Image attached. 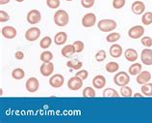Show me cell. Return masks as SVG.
Wrapping results in <instances>:
<instances>
[{"mask_svg": "<svg viewBox=\"0 0 152 123\" xmlns=\"http://www.w3.org/2000/svg\"><path fill=\"white\" fill-rule=\"evenodd\" d=\"M54 23L59 27H65L69 24V13L66 10L59 9L58 11L55 12L54 17H53Z\"/></svg>", "mask_w": 152, "mask_h": 123, "instance_id": "cell-1", "label": "cell"}, {"mask_svg": "<svg viewBox=\"0 0 152 123\" xmlns=\"http://www.w3.org/2000/svg\"><path fill=\"white\" fill-rule=\"evenodd\" d=\"M97 27L101 32H112L118 27V23L112 19H104L97 22Z\"/></svg>", "mask_w": 152, "mask_h": 123, "instance_id": "cell-2", "label": "cell"}, {"mask_svg": "<svg viewBox=\"0 0 152 123\" xmlns=\"http://www.w3.org/2000/svg\"><path fill=\"white\" fill-rule=\"evenodd\" d=\"M114 82L115 85H118L119 87L128 85L130 82V75L124 72V71L118 72L115 74V76L114 77Z\"/></svg>", "mask_w": 152, "mask_h": 123, "instance_id": "cell-3", "label": "cell"}, {"mask_svg": "<svg viewBox=\"0 0 152 123\" xmlns=\"http://www.w3.org/2000/svg\"><path fill=\"white\" fill-rule=\"evenodd\" d=\"M41 34H42V31L39 28H38V27H31V28H28L26 30L24 36L27 41L35 42L41 37Z\"/></svg>", "mask_w": 152, "mask_h": 123, "instance_id": "cell-4", "label": "cell"}, {"mask_svg": "<svg viewBox=\"0 0 152 123\" xmlns=\"http://www.w3.org/2000/svg\"><path fill=\"white\" fill-rule=\"evenodd\" d=\"M26 19H27L28 23H30V24H32V25L37 24V23H39L42 21L41 12H39V10H36V9L29 11L27 16H26Z\"/></svg>", "mask_w": 152, "mask_h": 123, "instance_id": "cell-5", "label": "cell"}, {"mask_svg": "<svg viewBox=\"0 0 152 123\" xmlns=\"http://www.w3.org/2000/svg\"><path fill=\"white\" fill-rule=\"evenodd\" d=\"M128 36L131 39H141L142 36H145V28L142 25L132 26L128 30Z\"/></svg>", "mask_w": 152, "mask_h": 123, "instance_id": "cell-6", "label": "cell"}, {"mask_svg": "<svg viewBox=\"0 0 152 123\" xmlns=\"http://www.w3.org/2000/svg\"><path fill=\"white\" fill-rule=\"evenodd\" d=\"M82 25L86 28H90L96 24V16L94 13H87L82 18Z\"/></svg>", "mask_w": 152, "mask_h": 123, "instance_id": "cell-7", "label": "cell"}, {"mask_svg": "<svg viewBox=\"0 0 152 123\" xmlns=\"http://www.w3.org/2000/svg\"><path fill=\"white\" fill-rule=\"evenodd\" d=\"M82 86H83V80L78 76H76V75L67 81V87L72 91H78L79 89L82 88Z\"/></svg>", "mask_w": 152, "mask_h": 123, "instance_id": "cell-8", "label": "cell"}, {"mask_svg": "<svg viewBox=\"0 0 152 123\" xmlns=\"http://www.w3.org/2000/svg\"><path fill=\"white\" fill-rule=\"evenodd\" d=\"M25 87L29 93H36L39 88V82L37 78L31 77L26 81Z\"/></svg>", "mask_w": 152, "mask_h": 123, "instance_id": "cell-9", "label": "cell"}, {"mask_svg": "<svg viewBox=\"0 0 152 123\" xmlns=\"http://www.w3.org/2000/svg\"><path fill=\"white\" fill-rule=\"evenodd\" d=\"M54 64L51 61L42 62V64L39 67V72L43 77H51L54 72Z\"/></svg>", "mask_w": 152, "mask_h": 123, "instance_id": "cell-10", "label": "cell"}, {"mask_svg": "<svg viewBox=\"0 0 152 123\" xmlns=\"http://www.w3.org/2000/svg\"><path fill=\"white\" fill-rule=\"evenodd\" d=\"M65 83V78L61 74H55L49 79V84L53 88H60Z\"/></svg>", "mask_w": 152, "mask_h": 123, "instance_id": "cell-11", "label": "cell"}, {"mask_svg": "<svg viewBox=\"0 0 152 123\" xmlns=\"http://www.w3.org/2000/svg\"><path fill=\"white\" fill-rule=\"evenodd\" d=\"M141 60L142 62V64H145L146 66L152 65V50L150 47H145V50H142Z\"/></svg>", "mask_w": 152, "mask_h": 123, "instance_id": "cell-12", "label": "cell"}, {"mask_svg": "<svg viewBox=\"0 0 152 123\" xmlns=\"http://www.w3.org/2000/svg\"><path fill=\"white\" fill-rule=\"evenodd\" d=\"M1 34L5 39H14L17 37L18 31L12 25H6L1 29Z\"/></svg>", "mask_w": 152, "mask_h": 123, "instance_id": "cell-13", "label": "cell"}, {"mask_svg": "<svg viewBox=\"0 0 152 123\" xmlns=\"http://www.w3.org/2000/svg\"><path fill=\"white\" fill-rule=\"evenodd\" d=\"M131 10L133 12V14L137 15V16L142 15L145 11V4L142 1H141V0H137V1L132 3Z\"/></svg>", "mask_w": 152, "mask_h": 123, "instance_id": "cell-14", "label": "cell"}, {"mask_svg": "<svg viewBox=\"0 0 152 123\" xmlns=\"http://www.w3.org/2000/svg\"><path fill=\"white\" fill-rule=\"evenodd\" d=\"M151 80V73L149 72V71H142L141 73H140L137 78H136V82H137L138 84H145V83L149 82Z\"/></svg>", "mask_w": 152, "mask_h": 123, "instance_id": "cell-15", "label": "cell"}, {"mask_svg": "<svg viewBox=\"0 0 152 123\" xmlns=\"http://www.w3.org/2000/svg\"><path fill=\"white\" fill-rule=\"evenodd\" d=\"M109 53L113 58H119L123 54V49L118 44H113L109 49Z\"/></svg>", "mask_w": 152, "mask_h": 123, "instance_id": "cell-16", "label": "cell"}, {"mask_svg": "<svg viewBox=\"0 0 152 123\" xmlns=\"http://www.w3.org/2000/svg\"><path fill=\"white\" fill-rule=\"evenodd\" d=\"M106 78L102 75H97L93 79V85L95 89H102L106 85Z\"/></svg>", "mask_w": 152, "mask_h": 123, "instance_id": "cell-17", "label": "cell"}, {"mask_svg": "<svg viewBox=\"0 0 152 123\" xmlns=\"http://www.w3.org/2000/svg\"><path fill=\"white\" fill-rule=\"evenodd\" d=\"M67 41V34L65 31H60V32L56 33L54 36V43L57 46H63L65 45Z\"/></svg>", "mask_w": 152, "mask_h": 123, "instance_id": "cell-18", "label": "cell"}, {"mask_svg": "<svg viewBox=\"0 0 152 123\" xmlns=\"http://www.w3.org/2000/svg\"><path fill=\"white\" fill-rule=\"evenodd\" d=\"M123 54H124V57L128 62H136L138 57H139V54L137 53V50L132 49V47L127 49Z\"/></svg>", "mask_w": 152, "mask_h": 123, "instance_id": "cell-19", "label": "cell"}, {"mask_svg": "<svg viewBox=\"0 0 152 123\" xmlns=\"http://www.w3.org/2000/svg\"><path fill=\"white\" fill-rule=\"evenodd\" d=\"M75 53H76V50H75V47L73 46V44L65 46L61 50V54L66 58H70Z\"/></svg>", "mask_w": 152, "mask_h": 123, "instance_id": "cell-20", "label": "cell"}, {"mask_svg": "<svg viewBox=\"0 0 152 123\" xmlns=\"http://www.w3.org/2000/svg\"><path fill=\"white\" fill-rule=\"evenodd\" d=\"M142 71V63H138V62H134L129 68H128V74L130 76H136L137 77L138 75Z\"/></svg>", "mask_w": 152, "mask_h": 123, "instance_id": "cell-21", "label": "cell"}, {"mask_svg": "<svg viewBox=\"0 0 152 123\" xmlns=\"http://www.w3.org/2000/svg\"><path fill=\"white\" fill-rule=\"evenodd\" d=\"M105 70L110 74L117 73L118 71L119 70V64L118 62H115V61L108 62L107 64L105 65Z\"/></svg>", "mask_w": 152, "mask_h": 123, "instance_id": "cell-22", "label": "cell"}, {"mask_svg": "<svg viewBox=\"0 0 152 123\" xmlns=\"http://www.w3.org/2000/svg\"><path fill=\"white\" fill-rule=\"evenodd\" d=\"M25 77V72L22 68H15L12 72V78L15 81H20Z\"/></svg>", "mask_w": 152, "mask_h": 123, "instance_id": "cell-23", "label": "cell"}, {"mask_svg": "<svg viewBox=\"0 0 152 123\" xmlns=\"http://www.w3.org/2000/svg\"><path fill=\"white\" fill-rule=\"evenodd\" d=\"M102 96L103 97H110V98H118L121 96V94L115 89L114 88H111V87H108V88H105L103 90V93H102Z\"/></svg>", "mask_w": 152, "mask_h": 123, "instance_id": "cell-24", "label": "cell"}, {"mask_svg": "<svg viewBox=\"0 0 152 123\" xmlns=\"http://www.w3.org/2000/svg\"><path fill=\"white\" fill-rule=\"evenodd\" d=\"M82 96L84 98H94L95 96H96V92H95V89L94 88V87L87 86L83 89Z\"/></svg>", "mask_w": 152, "mask_h": 123, "instance_id": "cell-25", "label": "cell"}, {"mask_svg": "<svg viewBox=\"0 0 152 123\" xmlns=\"http://www.w3.org/2000/svg\"><path fill=\"white\" fill-rule=\"evenodd\" d=\"M83 66V62H81L79 59H72V60H69V62H66V67H69L70 69L73 70H80L82 69Z\"/></svg>", "mask_w": 152, "mask_h": 123, "instance_id": "cell-26", "label": "cell"}, {"mask_svg": "<svg viewBox=\"0 0 152 123\" xmlns=\"http://www.w3.org/2000/svg\"><path fill=\"white\" fill-rule=\"evenodd\" d=\"M141 91L143 96L152 97V82H147L145 84H142L141 87Z\"/></svg>", "mask_w": 152, "mask_h": 123, "instance_id": "cell-27", "label": "cell"}, {"mask_svg": "<svg viewBox=\"0 0 152 123\" xmlns=\"http://www.w3.org/2000/svg\"><path fill=\"white\" fill-rule=\"evenodd\" d=\"M53 57H54L53 53H52L51 51H49V50H45L43 53H41V55H39V59H41L42 62H49V61H52Z\"/></svg>", "mask_w": 152, "mask_h": 123, "instance_id": "cell-28", "label": "cell"}, {"mask_svg": "<svg viewBox=\"0 0 152 123\" xmlns=\"http://www.w3.org/2000/svg\"><path fill=\"white\" fill-rule=\"evenodd\" d=\"M121 35L119 34L118 32H110L109 34L107 35V37H106V41L108 43H115V42H118L119 39H121Z\"/></svg>", "mask_w": 152, "mask_h": 123, "instance_id": "cell-29", "label": "cell"}, {"mask_svg": "<svg viewBox=\"0 0 152 123\" xmlns=\"http://www.w3.org/2000/svg\"><path fill=\"white\" fill-rule=\"evenodd\" d=\"M133 90H132L131 87H129L128 85H124V86H121V95L122 97H125V98H130L133 96Z\"/></svg>", "mask_w": 152, "mask_h": 123, "instance_id": "cell-30", "label": "cell"}, {"mask_svg": "<svg viewBox=\"0 0 152 123\" xmlns=\"http://www.w3.org/2000/svg\"><path fill=\"white\" fill-rule=\"evenodd\" d=\"M52 44V39L49 36H45L41 41H39V47L43 50H47L51 46Z\"/></svg>", "mask_w": 152, "mask_h": 123, "instance_id": "cell-31", "label": "cell"}, {"mask_svg": "<svg viewBox=\"0 0 152 123\" xmlns=\"http://www.w3.org/2000/svg\"><path fill=\"white\" fill-rule=\"evenodd\" d=\"M142 22L143 25H150L152 23V12H145L142 14Z\"/></svg>", "mask_w": 152, "mask_h": 123, "instance_id": "cell-32", "label": "cell"}, {"mask_svg": "<svg viewBox=\"0 0 152 123\" xmlns=\"http://www.w3.org/2000/svg\"><path fill=\"white\" fill-rule=\"evenodd\" d=\"M95 60H96L97 62H103L105 59L107 58V53H106V51L104 50H98L96 53H95Z\"/></svg>", "mask_w": 152, "mask_h": 123, "instance_id": "cell-33", "label": "cell"}, {"mask_svg": "<svg viewBox=\"0 0 152 123\" xmlns=\"http://www.w3.org/2000/svg\"><path fill=\"white\" fill-rule=\"evenodd\" d=\"M46 5L50 9H58L61 5L60 0H46Z\"/></svg>", "mask_w": 152, "mask_h": 123, "instance_id": "cell-34", "label": "cell"}, {"mask_svg": "<svg viewBox=\"0 0 152 123\" xmlns=\"http://www.w3.org/2000/svg\"><path fill=\"white\" fill-rule=\"evenodd\" d=\"M126 0H113V8L115 10L122 9L125 6Z\"/></svg>", "mask_w": 152, "mask_h": 123, "instance_id": "cell-35", "label": "cell"}, {"mask_svg": "<svg viewBox=\"0 0 152 123\" xmlns=\"http://www.w3.org/2000/svg\"><path fill=\"white\" fill-rule=\"evenodd\" d=\"M73 46H74L75 50L77 53H81L84 50V49H85V45H84V43L82 41H79V40L73 42Z\"/></svg>", "mask_w": 152, "mask_h": 123, "instance_id": "cell-36", "label": "cell"}, {"mask_svg": "<svg viewBox=\"0 0 152 123\" xmlns=\"http://www.w3.org/2000/svg\"><path fill=\"white\" fill-rule=\"evenodd\" d=\"M141 43L145 47H152V38L149 36H142L141 38Z\"/></svg>", "mask_w": 152, "mask_h": 123, "instance_id": "cell-37", "label": "cell"}, {"mask_svg": "<svg viewBox=\"0 0 152 123\" xmlns=\"http://www.w3.org/2000/svg\"><path fill=\"white\" fill-rule=\"evenodd\" d=\"M10 21V15L7 13V12L1 10L0 11V22L4 23Z\"/></svg>", "mask_w": 152, "mask_h": 123, "instance_id": "cell-38", "label": "cell"}, {"mask_svg": "<svg viewBox=\"0 0 152 123\" xmlns=\"http://www.w3.org/2000/svg\"><path fill=\"white\" fill-rule=\"evenodd\" d=\"M94 3H95V0H81V5L84 8H86V9L94 7Z\"/></svg>", "mask_w": 152, "mask_h": 123, "instance_id": "cell-39", "label": "cell"}, {"mask_svg": "<svg viewBox=\"0 0 152 123\" xmlns=\"http://www.w3.org/2000/svg\"><path fill=\"white\" fill-rule=\"evenodd\" d=\"M76 76H78L79 78H81L83 81H85L89 77V72L87 70H81L80 69L77 73H76Z\"/></svg>", "mask_w": 152, "mask_h": 123, "instance_id": "cell-40", "label": "cell"}, {"mask_svg": "<svg viewBox=\"0 0 152 123\" xmlns=\"http://www.w3.org/2000/svg\"><path fill=\"white\" fill-rule=\"evenodd\" d=\"M15 57L17 60H22V59L24 58V53H23V51L21 50H18V51H15Z\"/></svg>", "mask_w": 152, "mask_h": 123, "instance_id": "cell-41", "label": "cell"}, {"mask_svg": "<svg viewBox=\"0 0 152 123\" xmlns=\"http://www.w3.org/2000/svg\"><path fill=\"white\" fill-rule=\"evenodd\" d=\"M11 1V0H0V4L1 5H6V4H8Z\"/></svg>", "mask_w": 152, "mask_h": 123, "instance_id": "cell-42", "label": "cell"}, {"mask_svg": "<svg viewBox=\"0 0 152 123\" xmlns=\"http://www.w3.org/2000/svg\"><path fill=\"white\" fill-rule=\"evenodd\" d=\"M133 96H134V97H143V94H142H142H141V93H134V94H133Z\"/></svg>", "mask_w": 152, "mask_h": 123, "instance_id": "cell-43", "label": "cell"}, {"mask_svg": "<svg viewBox=\"0 0 152 123\" xmlns=\"http://www.w3.org/2000/svg\"><path fill=\"white\" fill-rule=\"evenodd\" d=\"M15 1H17V2H18V3H21V2L24 1V0H15Z\"/></svg>", "mask_w": 152, "mask_h": 123, "instance_id": "cell-44", "label": "cell"}, {"mask_svg": "<svg viewBox=\"0 0 152 123\" xmlns=\"http://www.w3.org/2000/svg\"><path fill=\"white\" fill-rule=\"evenodd\" d=\"M66 1H69V2H70V1H73V0H66Z\"/></svg>", "mask_w": 152, "mask_h": 123, "instance_id": "cell-45", "label": "cell"}]
</instances>
